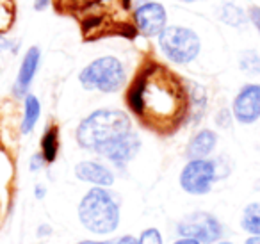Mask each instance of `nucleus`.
Here are the masks:
<instances>
[{"label":"nucleus","mask_w":260,"mask_h":244,"mask_svg":"<svg viewBox=\"0 0 260 244\" xmlns=\"http://www.w3.org/2000/svg\"><path fill=\"white\" fill-rule=\"evenodd\" d=\"M244 244H260V235H251L249 239H246Z\"/></svg>","instance_id":"33"},{"label":"nucleus","mask_w":260,"mask_h":244,"mask_svg":"<svg viewBox=\"0 0 260 244\" xmlns=\"http://www.w3.org/2000/svg\"><path fill=\"white\" fill-rule=\"evenodd\" d=\"M217 146V134L212 129H202L189 139L185 146V157L191 159H207L210 157Z\"/></svg>","instance_id":"15"},{"label":"nucleus","mask_w":260,"mask_h":244,"mask_svg":"<svg viewBox=\"0 0 260 244\" xmlns=\"http://www.w3.org/2000/svg\"><path fill=\"white\" fill-rule=\"evenodd\" d=\"M185 82V91H187V121L191 125L202 121L203 114L207 111V89L198 82H192V80H184Z\"/></svg>","instance_id":"14"},{"label":"nucleus","mask_w":260,"mask_h":244,"mask_svg":"<svg viewBox=\"0 0 260 244\" xmlns=\"http://www.w3.org/2000/svg\"><path fill=\"white\" fill-rule=\"evenodd\" d=\"M217 244H232V242H228V240H223V242H217Z\"/></svg>","instance_id":"35"},{"label":"nucleus","mask_w":260,"mask_h":244,"mask_svg":"<svg viewBox=\"0 0 260 244\" xmlns=\"http://www.w3.org/2000/svg\"><path fill=\"white\" fill-rule=\"evenodd\" d=\"M41 65V50L40 47H29L27 52L23 54L22 63H20L18 75L13 84V95L15 98H23L29 93L30 86H32L34 79L38 75V70Z\"/></svg>","instance_id":"12"},{"label":"nucleus","mask_w":260,"mask_h":244,"mask_svg":"<svg viewBox=\"0 0 260 244\" xmlns=\"http://www.w3.org/2000/svg\"><path fill=\"white\" fill-rule=\"evenodd\" d=\"M16 20L15 0H0V36L13 29Z\"/></svg>","instance_id":"21"},{"label":"nucleus","mask_w":260,"mask_h":244,"mask_svg":"<svg viewBox=\"0 0 260 244\" xmlns=\"http://www.w3.org/2000/svg\"><path fill=\"white\" fill-rule=\"evenodd\" d=\"M178 2H184V4H194V2H202V0H178Z\"/></svg>","instance_id":"34"},{"label":"nucleus","mask_w":260,"mask_h":244,"mask_svg":"<svg viewBox=\"0 0 260 244\" xmlns=\"http://www.w3.org/2000/svg\"><path fill=\"white\" fill-rule=\"evenodd\" d=\"M177 233L180 237H192L202 244H214L223 235V225L210 212L196 210L178 221Z\"/></svg>","instance_id":"9"},{"label":"nucleus","mask_w":260,"mask_h":244,"mask_svg":"<svg viewBox=\"0 0 260 244\" xmlns=\"http://www.w3.org/2000/svg\"><path fill=\"white\" fill-rule=\"evenodd\" d=\"M61 2H66V4H72V6H77V8H84V6L91 4L94 0H61Z\"/></svg>","instance_id":"31"},{"label":"nucleus","mask_w":260,"mask_h":244,"mask_svg":"<svg viewBox=\"0 0 260 244\" xmlns=\"http://www.w3.org/2000/svg\"><path fill=\"white\" fill-rule=\"evenodd\" d=\"M132 25L145 38H157L168 27L166 6L157 0H134Z\"/></svg>","instance_id":"8"},{"label":"nucleus","mask_w":260,"mask_h":244,"mask_svg":"<svg viewBox=\"0 0 260 244\" xmlns=\"http://www.w3.org/2000/svg\"><path fill=\"white\" fill-rule=\"evenodd\" d=\"M217 18L221 23L232 27V29L242 30L248 27L249 20H248V13L246 9H242L239 4L235 2H223V4L217 8Z\"/></svg>","instance_id":"16"},{"label":"nucleus","mask_w":260,"mask_h":244,"mask_svg":"<svg viewBox=\"0 0 260 244\" xmlns=\"http://www.w3.org/2000/svg\"><path fill=\"white\" fill-rule=\"evenodd\" d=\"M241 226L251 235H260V201L246 205L242 210Z\"/></svg>","instance_id":"19"},{"label":"nucleus","mask_w":260,"mask_h":244,"mask_svg":"<svg viewBox=\"0 0 260 244\" xmlns=\"http://www.w3.org/2000/svg\"><path fill=\"white\" fill-rule=\"evenodd\" d=\"M52 2H54V0H32V8H34V11L43 13L50 8Z\"/></svg>","instance_id":"28"},{"label":"nucleus","mask_w":260,"mask_h":244,"mask_svg":"<svg viewBox=\"0 0 260 244\" xmlns=\"http://www.w3.org/2000/svg\"><path fill=\"white\" fill-rule=\"evenodd\" d=\"M239 68L242 73L249 77H258L260 75V54L255 48H248L239 54Z\"/></svg>","instance_id":"20"},{"label":"nucleus","mask_w":260,"mask_h":244,"mask_svg":"<svg viewBox=\"0 0 260 244\" xmlns=\"http://www.w3.org/2000/svg\"><path fill=\"white\" fill-rule=\"evenodd\" d=\"M132 119L121 109H96L80 119L75 130V141L82 150L100 155L107 146L132 132Z\"/></svg>","instance_id":"2"},{"label":"nucleus","mask_w":260,"mask_h":244,"mask_svg":"<svg viewBox=\"0 0 260 244\" xmlns=\"http://www.w3.org/2000/svg\"><path fill=\"white\" fill-rule=\"evenodd\" d=\"M52 233V226L50 225H40L38 226V237H48Z\"/></svg>","instance_id":"30"},{"label":"nucleus","mask_w":260,"mask_h":244,"mask_svg":"<svg viewBox=\"0 0 260 244\" xmlns=\"http://www.w3.org/2000/svg\"><path fill=\"white\" fill-rule=\"evenodd\" d=\"M214 121H216V125L219 127V129H230L232 123H234V114H232L230 109H219V111L216 112Z\"/></svg>","instance_id":"24"},{"label":"nucleus","mask_w":260,"mask_h":244,"mask_svg":"<svg viewBox=\"0 0 260 244\" xmlns=\"http://www.w3.org/2000/svg\"><path fill=\"white\" fill-rule=\"evenodd\" d=\"M173 244H202V242H198V240L192 239V237H180V239H177Z\"/></svg>","instance_id":"32"},{"label":"nucleus","mask_w":260,"mask_h":244,"mask_svg":"<svg viewBox=\"0 0 260 244\" xmlns=\"http://www.w3.org/2000/svg\"><path fill=\"white\" fill-rule=\"evenodd\" d=\"M40 154L43 155L45 162L47 164H54L57 161V155H59V148H61V141H59V127L57 125H47L45 129L43 136H41L40 141Z\"/></svg>","instance_id":"18"},{"label":"nucleus","mask_w":260,"mask_h":244,"mask_svg":"<svg viewBox=\"0 0 260 244\" xmlns=\"http://www.w3.org/2000/svg\"><path fill=\"white\" fill-rule=\"evenodd\" d=\"M77 244H138V239H134L132 235H123L109 240H80Z\"/></svg>","instance_id":"25"},{"label":"nucleus","mask_w":260,"mask_h":244,"mask_svg":"<svg viewBox=\"0 0 260 244\" xmlns=\"http://www.w3.org/2000/svg\"><path fill=\"white\" fill-rule=\"evenodd\" d=\"M157 47L166 61L178 66L191 65L202 54V38L185 25H168L157 36Z\"/></svg>","instance_id":"6"},{"label":"nucleus","mask_w":260,"mask_h":244,"mask_svg":"<svg viewBox=\"0 0 260 244\" xmlns=\"http://www.w3.org/2000/svg\"><path fill=\"white\" fill-rule=\"evenodd\" d=\"M45 166H47V162H45L43 155H41L40 151H36V154L30 155V159H29V169H30V171L38 173V171H41Z\"/></svg>","instance_id":"27"},{"label":"nucleus","mask_w":260,"mask_h":244,"mask_svg":"<svg viewBox=\"0 0 260 244\" xmlns=\"http://www.w3.org/2000/svg\"><path fill=\"white\" fill-rule=\"evenodd\" d=\"M79 82L86 91L118 93L126 84V68L116 55H100L80 70Z\"/></svg>","instance_id":"4"},{"label":"nucleus","mask_w":260,"mask_h":244,"mask_svg":"<svg viewBox=\"0 0 260 244\" xmlns=\"http://www.w3.org/2000/svg\"><path fill=\"white\" fill-rule=\"evenodd\" d=\"M82 11L86 13L84 30L89 36L132 25V0H94Z\"/></svg>","instance_id":"5"},{"label":"nucleus","mask_w":260,"mask_h":244,"mask_svg":"<svg viewBox=\"0 0 260 244\" xmlns=\"http://www.w3.org/2000/svg\"><path fill=\"white\" fill-rule=\"evenodd\" d=\"M40 116H41L40 98L32 93H27L23 97V116H22V123H20V132L23 136L32 132L36 129L38 121H40Z\"/></svg>","instance_id":"17"},{"label":"nucleus","mask_w":260,"mask_h":244,"mask_svg":"<svg viewBox=\"0 0 260 244\" xmlns=\"http://www.w3.org/2000/svg\"><path fill=\"white\" fill-rule=\"evenodd\" d=\"M246 13H248L249 23H251L253 29H255L260 36V6H249V9Z\"/></svg>","instance_id":"26"},{"label":"nucleus","mask_w":260,"mask_h":244,"mask_svg":"<svg viewBox=\"0 0 260 244\" xmlns=\"http://www.w3.org/2000/svg\"><path fill=\"white\" fill-rule=\"evenodd\" d=\"M45 196H47V187L43 184H36V187H34V198L36 200H43Z\"/></svg>","instance_id":"29"},{"label":"nucleus","mask_w":260,"mask_h":244,"mask_svg":"<svg viewBox=\"0 0 260 244\" xmlns=\"http://www.w3.org/2000/svg\"><path fill=\"white\" fill-rule=\"evenodd\" d=\"M75 176L94 187H111L116 180L114 171L100 161H80L75 166Z\"/></svg>","instance_id":"13"},{"label":"nucleus","mask_w":260,"mask_h":244,"mask_svg":"<svg viewBox=\"0 0 260 244\" xmlns=\"http://www.w3.org/2000/svg\"><path fill=\"white\" fill-rule=\"evenodd\" d=\"M82 226L96 235L116 232L121 219L119 201L109 187H93L82 196L77 208Z\"/></svg>","instance_id":"3"},{"label":"nucleus","mask_w":260,"mask_h":244,"mask_svg":"<svg viewBox=\"0 0 260 244\" xmlns=\"http://www.w3.org/2000/svg\"><path fill=\"white\" fill-rule=\"evenodd\" d=\"M126 105L146 127L171 132L187 121L185 82L166 66L150 63L130 84Z\"/></svg>","instance_id":"1"},{"label":"nucleus","mask_w":260,"mask_h":244,"mask_svg":"<svg viewBox=\"0 0 260 244\" xmlns=\"http://www.w3.org/2000/svg\"><path fill=\"white\" fill-rule=\"evenodd\" d=\"M138 244H162V235L157 228H146L138 237Z\"/></svg>","instance_id":"23"},{"label":"nucleus","mask_w":260,"mask_h":244,"mask_svg":"<svg viewBox=\"0 0 260 244\" xmlns=\"http://www.w3.org/2000/svg\"><path fill=\"white\" fill-rule=\"evenodd\" d=\"M143 146V141L139 137V134L136 130L125 134L123 137H119L116 143H112L111 146H107L100 154V157H104L105 161L111 162L114 168L125 169L130 162L138 157L139 150Z\"/></svg>","instance_id":"11"},{"label":"nucleus","mask_w":260,"mask_h":244,"mask_svg":"<svg viewBox=\"0 0 260 244\" xmlns=\"http://www.w3.org/2000/svg\"><path fill=\"white\" fill-rule=\"evenodd\" d=\"M219 180L216 159H191L180 171V187L192 196L209 194L214 182Z\"/></svg>","instance_id":"7"},{"label":"nucleus","mask_w":260,"mask_h":244,"mask_svg":"<svg viewBox=\"0 0 260 244\" xmlns=\"http://www.w3.org/2000/svg\"><path fill=\"white\" fill-rule=\"evenodd\" d=\"M234 119L241 125H253L260 119V84H244L234 97L230 107Z\"/></svg>","instance_id":"10"},{"label":"nucleus","mask_w":260,"mask_h":244,"mask_svg":"<svg viewBox=\"0 0 260 244\" xmlns=\"http://www.w3.org/2000/svg\"><path fill=\"white\" fill-rule=\"evenodd\" d=\"M20 47H22V41L20 40H13V38L6 36V34L0 36V55L4 54L16 55L20 52Z\"/></svg>","instance_id":"22"},{"label":"nucleus","mask_w":260,"mask_h":244,"mask_svg":"<svg viewBox=\"0 0 260 244\" xmlns=\"http://www.w3.org/2000/svg\"><path fill=\"white\" fill-rule=\"evenodd\" d=\"M256 187H260V182H258V186H256Z\"/></svg>","instance_id":"36"}]
</instances>
